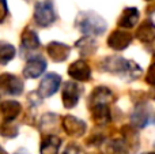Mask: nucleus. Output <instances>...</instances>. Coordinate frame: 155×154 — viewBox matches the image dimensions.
<instances>
[{"label": "nucleus", "instance_id": "f257e3e1", "mask_svg": "<svg viewBox=\"0 0 155 154\" xmlns=\"http://www.w3.org/2000/svg\"><path fill=\"white\" fill-rule=\"evenodd\" d=\"M101 68L106 72L114 74L121 78H125L128 81L137 79L142 75V68L132 60H127L121 56H109L102 60Z\"/></svg>", "mask_w": 155, "mask_h": 154}, {"label": "nucleus", "instance_id": "f03ea898", "mask_svg": "<svg viewBox=\"0 0 155 154\" xmlns=\"http://www.w3.org/2000/svg\"><path fill=\"white\" fill-rule=\"evenodd\" d=\"M76 27L86 35H101L105 33L107 25L102 16L93 11L80 12L76 18Z\"/></svg>", "mask_w": 155, "mask_h": 154}, {"label": "nucleus", "instance_id": "7ed1b4c3", "mask_svg": "<svg viewBox=\"0 0 155 154\" xmlns=\"http://www.w3.org/2000/svg\"><path fill=\"white\" fill-rule=\"evenodd\" d=\"M56 21V12L52 2L42 0L34 7V22L41 27H48Z\"/></svg>", "mask_w": 155, "mask_h": 154}, {"label": "nucleus", "instance_id": "20e7f679", "mask_svg": "<svg viewBox=\"0 0 155 154\" xmlns=\"http://www.w3.org/2000/svg\"><path fill=\"white\" fill-rule=\"evenodd\" d=\"M60 85H61V78L57 74H48L42 78V81L40 82V87H38V95L41 98H49L57 93Z\"/></svg>", "mask_w": 155, "mask_h": 154}, {"label": "nucleus", "instance_id": "39448f33", "mask_svg": "<svg viewBox=\"0 0 155 154\" xmlns=\"http://www.w3.org/2000/svg\"><path fill=\"white\" fill-rule=\"evenodd\" d=\"M61 126H63V130L65 131V134L70 136H74V138L82 136L86 132V130H87V126H86V123L83 120L78 119L75 116H71V115L63 117Z\"/></svg>", "mask_w": 155, "mask_h": 154}, {"label": "nucleus", "instance_id": "423d86ee", "mask_svg": "<svg viewBox=\"0 0 155 154\" xmlns=\"http://www.w3.org/2000/svg\"><path fill=\"white\" fill-rule=\"evenodd\" d=\"M0 90L11 95H19L23 92V82L12 74L0 75Z\"/></svg>", "mask_w": 155, "mask_h": 154}, {"label": "nucleus", "instance_id": "0eeeda50", "mask_svg": "<svg viewBox=\"0 0 155 154\" xmlns=\"http://www.w3.org/2000/svg\"><path fill=\"white\" fill-rule=\"evenodd\" d=\"M134 40V35L131 33L125 32V30H114L113 33H110L109 38H107V45L114 51H124L125 48H128L129 44Z\"/></svg>", "mask_w": 155, "mask_h": 154}, {"label": "nucleus", "instance_id": "6e6552de", "mask_svg": "<svg viewBox=\"0 0 155 154\" xmlns=\"http://www.w3.org/2000/svg\"><path fill=\"white\" fill-rule=\"evenodd\" d=\"M46 70V62L42 56H34L26 63L23 68V76L29 79H35L42 75Z\"/></svg>", "mask_w": 155, "mask_h": 154}, {"label": "nucleus", "instance_id": "1a4fd4ad", "mask_svg": "<svg viewBox=\"0 0 155 154\" xmlns=\"http://www.w3.org/2000/svg\"><path fill=\"white\" fill-rule=\"evenodd\" d=\"M68 75L78 82H87L91 79V68L84 60H76L68 67Z\"/></svg>", "mask_w": 155, "mask_h": 154}, {"label": "nucleus", "instance_id": "9d476101", "mask_svg": "<svg viewBox=\"0 0 155 154\" xmlns=\"http://www.w3.org/2000/svg\"><path fill=\"white\" fill-rule=\"evenodd\" d=\"M150 106L146 102H139L131 113L132 126L136 128H144L150 120Z\"/></svg>", "mask_w": 155, "mask_h": 154}, {"label": "nucleus", "instance_id": "9b49d317", "mask_svg": "<svg viewBox=\"0 0 155 154\" xmlns=\"http://www.w3.org/2000/svg\"><path fill=\"white\" fill-rule=\"evenodd\" d=\"M80 90L79 85L75 82H65L64 87H63V104L67 109H71L78 104L80 97Z\"/></svg>", "mask_w": 155, "mask_h": 154}, {"label": "nucleus", "instance_id": "f8f14e48", "mask_svg": "<svg viewBox=\"0 0 155 154\" xmlns=\"http://www.w3.org/2000/svg\"><path fill=\"white\" fill-rule=\"evenodd\" d=\"M22 111V106L18 101L7 100L0 104V116L3 117V122H14L19 116Z\"/></svg>", "mask_w": 155, "mask_h": 154}, {"label": "nucleus", "instance_id": "ddd939ff", "mask_svg": "<svg viewBox=\"0 0 155 154\" xmlns=\"http://www.w3.org/2000/svg\"><path fill=\"white\" fill-rule=\"evenodd\" d=\"M46 52L51 56V59L56 63H61L64 60H67V57L70 56L71 48L68 45L63 42H51L46 46Z\"/></svg>", "mask_w": 155, "mask_h": 154}, {"label": "nucleus", "instance_id": "4468645a", "mask_svg": "<svg viewBox=\"0 0 155 154\" xmlns=\"http://www.w3.org/2000/svg\"><path fill=\"white\" fill-rule=\"evenodd\" d=\"M136 38L144 44H151L155 41V23L150 19L142 22L135 33Z\"/></svg>", "mask_w": 155, "mask_h": 154}, {"label": "nucleus", "instance_id": "2eb2a0df", "mask_svg": "<svg viewBox=\"0 0 155 154\" xmlns=\"http://www.w3.org/2000/svg\"><path fill=\"white\" fill-rule=\"evenodd\" d=\"M113 100V93L110 92L107 87L105 86H98L93 90L88 98V106L97 105V104H105L109 105V102Z\"/></svg>", "mask_w": 155, "mask_h": 154}, {"label": "nucleus", "instance_id": "dca6fc26", "mask_svg": "<svg viewBox=\"0 0 155 154\" xmlns=\"http://www.w3.org/2000/svg\"><path fill=\"white\" fill-rule=\"evenodd\" d=\"M90 113H91L93 120L97 123V124H107V123L112 120L109 105H105V104L91 105L90 106Z\"/></svg>", "mask_w": 155, "mask_h": 154}, {"label": "nucleus", "instance_id": "f3484780", "mask_svg": "<svg viewBox=\"0 0 155 154\" xmlns=\"http://www.w3.org/2000/svg\"><path fill=\"white\" fill-rule=\"evenodd\" d=\"M139 10L135 7H128L123 11L120 19H118V26L121 29H132L139 21Z\"/></svg>", "mask_w": 155, "mask_h": 154}, {"label": "nucleus", "instance_id": "a211bd4d", "mask_svg": "<svg viewBox=\"0 0 155 154\" xmlns=\"http://www.w3.org/2000/svg\"><path fill=\"white\" fill-rule=\"evenodd\" d=\"M61 146V139L53 134H48L42 138L40 152L41 154H57Z\"/></svg>", "mask_w": 155, "mask_h": 154}, {"label": "nucleus", "instance_id": "6ab92c4d", "mask_svg": "<svg viewBox=\"0 0 155 154\" xmlns=\"http://www.w3.org/2000/svg\"><path fill=\"white\" fill-rule=\"evenodd\" d=\"M21 42L23 49L26 51H34L40 46V38H38L37 33L31 29H25L23 33H22V37H21Z\"/></svg>", "mask_w": 155, "mask_h": 154}, {"label": "nucleus", "instance_id": "aec40b11", "mask_svg": "<svg viewBox=\"0 0 155 154\" xmlns=\"http://www.w3.org/2000/svg\"><path fill=\"white\" fill-rule=\"evenodd\" d=\"M76 48H78V51L83 55V56H90V55L95 53L97 42H95V40H94L93 37L86 35V37L80 38V40L76 42Z\"/></svg>", "mask_w": 155, "mask_h": 154}, {"label": "nucleus", "instance_id": "412c9836", "mask_svg": "<svg viewBox=\"0 0 155 154\" xmlns=\"http://www.w3.org/2000/svg\"><path fill=\"white\" fill-rule=\"evenodd\" d=\"M15 56V48L8 42L0 41V65H5Z\"/></svg>", "mask_w": 155, "mask_h": 154}, {"label": "nucleus", "instance_id": "4be33fe9", "mask_svg": "<svg viewBox=\"0 0 155 154\" xmlns=\"http://www.w3.org/2000/svg\"><path fill=\"white\" fill-rule=\"evenodd\" d=\"M0 134L5 138H14L18 135V126L14 122H3L0 124Z\"/></svg>", "mask_w": 155, "mask_h": 154}, {"label": "nucleus", "instance_id": "5701e85b", "mask_svg": "<svg viewBox=\"0 0 155 154\" xmlns=\"http://www.w3.org/2000/svg\"><path fill=\"white\" fill-rule=\"evenodd\" d=\"M59 116L57 115H53V113H46L42 116L41 119V128L44 131H51L52 127H56L57 126V122H59Z\"/></svg>", "mask_w": 155, "mask_h": 154}, {"label": "nucleus", "instance_id": "b1692460", "mask_svg": "<svg viewBox=\"0 0 155 154\" xmlns=\"http://www.w3.org/2000/svg\"><path fill=\"white\" fill-rule=\"evenodd\" d=\"M123 135H124V142L127 145H135L137 142V135L135 132L134 126H125V127H123Z\"/></svg>", "mask_w": 155, "mask_h": 154}, {"label": "nucleus", "instance_id": "393cba45", "mask_svg": "<svg viewBox=\"0 0 155 154\" xmlns=\"http://www.w3.org/2000/svg\"><path fill=\"white\" fill-rule=\"evenodd\" d=\"M146 82H147L150 86H155V63L150 65L147 74H146Z\"/></svg>", "mask_w": 155, "mask_h": 154}, {"label": "nucleus", "instance_id": "a878e982", "mask_svg": "<svg viewBox=\"0 0 155 154\" xmlns=\"http://www.w3.org/2000/svg\"><path fill=\"white\" fill-rule=\"evenodd\" d=\"M8 14V7H7V2L5 0H0V23L5 19Z\"/></svg>", "mask_w": 155, "mask_h": 154}, {"label": "nucleus", "instance_id": "bb28decb", "mask_svg": "<svg viewBox=\"0 0 155 154\" xmlns=\"http://www.w3.org/2000/svg\"><path fill=\"white\" fill-rule=\"evenodd\" d=\"M104 142V136L102 135H93L87 139V145H91V146H98Z\"/></svg>", "mask_w": 155, "mask_h": 154}, {"label": "nucleus", "instance_id": "cd10ccee", "mask_svg": "<svg viewBox=\"0 0 155 154\" xmlns=\"http://www.w3.org/2000/svg\"><path fill=\"white\" fill-rule=\"evenodd\" d=\"M64 154H83V152L80 150L79 146H76V145H70V146L65 149Z\"/></svg>", "mask_w": 155, "mask_h": 154}, {"label": "nucleus", "instance_id": "c85d7f7f", "mask_svg": "<svg viewBox=\"0 0 155 154\" xmlns=\"http://www.w3.org/2000/svg\"><path fill=\"white\" fill-rule=\"evenodd\" d=\"M15 154H29V153H27V150H25V149H21V150H19V152H16Z\"/></svg>", "mask_w": 155, "mask_h": 154}, {"label": "nucleus", "instance_id": "c756f323", "mask_svg": "<svg viewBox=\"0 0 155 154\" xmlns=\"http://www.w3.org/2000/svg\"><path fill=\"white\" fill-rule=\"evenodd\" d=\"M0 154H7V153H5V152H4V150H3V149H2V146H0Z\"/></svg>", "mask_w": 155, "mask_h": 154}, {"label": "nucleus", "instance_id": "7c9ffc66", "mask_svg": "<svg viewBox=\"0 0 155 154\" xmlns=\"http://www.w3.org/2000/svg\"><path fill=\"white\" fill-rule=\"evenodd\" d=\"M146 154H155V152H148V153H146Z\"/></svg>", "mask_w": 155, "mask_h": 154}, {"label": "nucleus", "instance_id": "2f4dec72", "mask_svg": "<svg viewBox=\"0 0 155 154\" xmlns=\"http://www.w3.org/2000/svg\"><path fill=\"white\" fill-rule=\"evenodd\" d=\"M154 124H155V116H154Z\"/></svg>", "mask_w": 155, "mask_h": 154}, {"label": "nucleus", "instance_id": "473e14b6", "mask_svg": "<svg viewBox=\"0 0 155 154\" xmlns=\"http://www.w3.org/2000/svg\"><path fill=\"white\" fill-rule=\"evenodd\" d=\"M154 147H155V143H154Z\"/></svg>", "mask_w": 155, "mask_h": 154}, {"label": "nucleus", "instance_id": "72a5a7b5", "mask_svg": "<svg viewBox=\"0 0 155 154\" xmlns=\"http://www.w3.org/2000/svg\"><path fill=\"white\" fill-rule=\"evenodd\" d=\"M147 2H150V0H147Z\"/></svg>", "mask_w": 155, "mask_h": 154}]
</instances>
